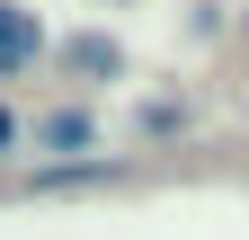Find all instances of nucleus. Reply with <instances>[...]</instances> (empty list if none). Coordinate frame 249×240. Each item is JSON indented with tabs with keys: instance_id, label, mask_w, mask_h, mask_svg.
Here are the masks:
<instances>
[{
	"instance_id": "7ed1b4c3",
	"label": "nucleus",
	"mask_w": 249,
	"mask_h": 240,
	"mask_svg": "<svg viewBox=\"0 0 249 240\" xmlns=\"http://www.w3.org/2000/svg\"><path fill=\"white\" fill-rule=\"evenodd\" d=\"M9 142H18V116H9V107H0V152H9Z\"/></svg>"
},
{
	"instance_id": "f03ea898",
	"label": "nucleus",
	"mask_w": 249,
	"mask_h": 240,
	"mask_svg": "<svg viewBox=\"0 0 249 240\" xmlns=\"http://www.w3.org/2000/svg\"><path fill=\"white\" fill-rule=\"evenodd\" d=\"M45 142H53V152H80V142H89V116H53Z\"/></svg>"
},
{
	"instance_id": "f257e3e1",
	"label": "nucleus",
	"mask_w": 249,
	"mask_h": 240,
	"mask_svg": "<svg viewBox=\"0 0 249 240\" xmlns=\"http://www.w3.org/2000/svg\"><path fill=\"white\" fill-rule=\"evenodd\" d=\"M36 53H45V27H36V9L0 0V80H9V71H27Z\"/></svg>"
}]
</instances>
